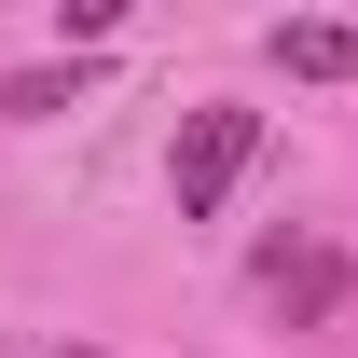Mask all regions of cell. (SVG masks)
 <instances>
[{"label":"cell","mask_w":358,"mask_h":358,"mask_svg":"<svg viewBox=\"0 0 358 358\" xmlns=\"http://www.w3.org/2000/svg\"><path fill=\"white\" fill-rule=\"evenodd\" d=\"M248 152H262V110H234V96L179 110V152H166V193H179V221H221V207H234V179H248Z\"/></svg>","instance_id":"1"},{"label":"cell","mask_w":358,"mask_h":358,"mask_svg":"<svg viewBox=\"0 0 358 358\" xmlns=\"http://www.w3.org/2000/svg\"><path fill=\"white\" fill-rule=\"evenodd\" d=\"M262 289H275V317H289V331H317V317L345 303V248H262Z\"/></svg>","instance_id":"2"},{"label":"cell","mask_w":358,"mask_h":358,"mask_svg":"<svg viewBox=\"0 0 358 358\" xmlns=\"http://www.w3.org/2000/svg\"><path fill=\"white\" fill-rule=\"evenodd\" d=\"M275 69H289V83H345V69H358V28L303 14V28H275Z\"/></svg>","instance_id":"3"},{"label":"cell","mask_w":358,"mask_h":358,"mask_svg":"<svg viewBox=\"0 0 358 358\" xmlns=\"http://www.w3.org/2000/svg\"><path fill=\"white\" fill-rule=\"evenodd\" d=\"M83 83H96V69H14V83H0V110H69Z\"/></svg>","instance_id":"4"},{"label":"cell","mask_w":358,"mask_h":358,"mask_svg":"<svg viewBox=\"0 0 358 358\" xmlns=\"http://www.w3.org/2000/svg\"><path fill=\"white\" fill-rule=\"evenodd\" d=\"M69 358H96V345H69Z\"/></svg>","instance_id":"5"}]
</instances>
